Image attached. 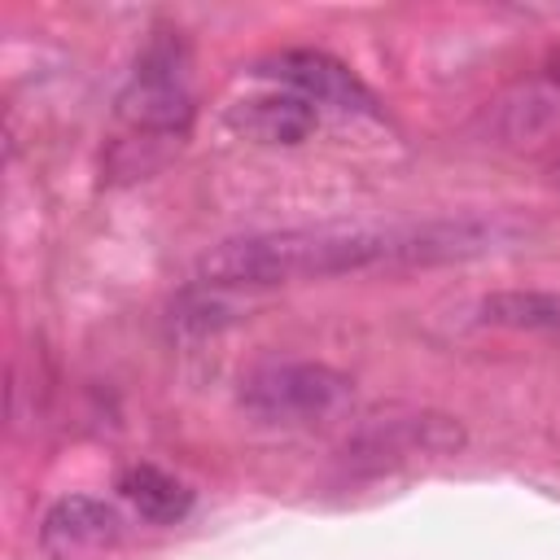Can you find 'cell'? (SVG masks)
Returning <instances> with one entry per match:
<instances>
[{
  "mask_svg": "<svg viewBox=\"0 0 560 560\" xmlns=\"http://www.w3.org/2000/svg\"><path fill=\"white\" fill-rule=\"evenodd\" d=\"M516 228L503 214H459L424 223H385V228H284L214 245L197 262V280L219 289H271L298 280H332L359 271H398V267H438L468 262L508 245Z\"/></svg>",
  "mask_w": 560,
  "mask_h": 560,
  "instance_id": "cell-1",
  "label": "cell"
},
{
  "mask_svg": "<svg viewBox=\"0 0 560 560\" xmlns=\"http://www.w3.org/2000/svg\"><path fill=\"white\" fill-rule=\"evenodd\" d=\"M350 376H341L328 363L311 359H276L258 363L254 372L241 376L236 402L258 420V424H324L350 407Z\"/></svg>",
  "mask_w": 560,
  "mask_h": 560,
  "instance_id": "cell-2",
  "label": "cell"
},
{
  "mask_svg": "<svg viewBox=\"0 0 560 560\" xmlns=\"http://www.w3.org/2000/svg\"><path fill=\"white\" fill-rule=\"evenodd\" d=\"M118 534H122L118 512H114L109 503L92 499V494H66V499H57V503L44 512V525H39L44 551H52V556H61V560L101 551V547L118 542Z\"/></svg>",
  "mask_w": 560,
  "mask_h": 560,
  "instance_id": "cell-6",
  "label": "cell"
},
{
  "mask_svg": "<svg viewBox=\"0 0 560 560\" xmlns=\"http://www.w3.org/2000/svg\"><path fill=\"white\" fill-rule=\"evenodd\" d=\"M228 293L232 289H219V284H206V280L184 289L171 302V332L175 337H206V332L228 328L236 319V302Z\"/></svg>",
  "mask_w": 560,
  "mask_h": 560,
  "instance_id": "cell-11",
  "label": "cell"
},
{
  "mask_svg": "<svg viewBox=\"0 0 560 560\" xmlns=\"http://www.w3.org/2000/svg\"><path fill=\"white\" fill-rule=\"evenodd\" d=\"M232 127L245 131L249 140L258 144H298L315 131L319 122V109L293 92H267V96H254V101H241L232 114Z\"/></svg>",
  "mask_w": 560,
  "mask_h": 560,
  "instance_id": "cell-7",
  "label": "cell"
},
{
  "mask_svg": "<svg viewBox=\"0 0 560 560\" xmlns=\"http://www.w3.org/2000/svg\"><path fill=\"white\" fill-rule=\"evenodd\" d=\"M262 79H276L284 92L311 101L315 109H337V114H376V96L368 92V83L337 57L319 52V48H284L271 52L254 66Z\"/></svg>",
  "mask_w": 560,
  "mask_h": 560,
  "instance_id": "cell-5",
  "label": "cell"
},
{
  "mask_svg": "<svg viewBox=\"0 0 560 560\" xmlns=\"http://www.w3.org/2000/svg\"><path fill=\"white\" fill-rule=\"evenodd\" d=\"M472 319L486 324V328L560 337V293H547V289H494V293L477 298Z\"/></svg>",
  "mask_w": 560,
  "mask_h": 560,
  "instance_id": "cell-8",
  "label": "cell"
},
{
  "mask_svg": "<svg viewBox=\"0 0 560 560\" xmlns=\"http://www.w3.org/2000/svg\"><path fill=\"white\" fill-rule=\"evenodd\" d=\"M118 490H122V499H127L144 521H153V525H175V521H184L188 508H192V490H188L179 477H171V472H162V468H153V464L127 468L122 481H118Z\"/></svg>",
  "mask_w": 560,
  "mask_h": 560,
  "instance_id": "cell-10",
  "label": "cell"
},
{
  "mask_svg": "<svg viewBox=\"0 0 560 560\" xmlns=\"http://www.w3.org/2000/svg\"><path fill=\"white\" fill-rule=\"evenodd\" d=\"M122 122L144 136H184L192 118L188 96V52L171 31H158L131 66V79L118 96Z\"/></svg>",
  "mask_w": 560,
  "mask_h": 560,
  "instance_id": "cell-4",
  "label": "cell"
},
{
  "mask_svg": "<svg viewBox=\"0 0 560 560\" xmlns=\"http://www.w3.org/2000/svg\"><path fill=\"white\" fill-rule=\"evenodd\" d=\"M560 118V83H521L486 109V127L503 140L538 136Z\"/></svg>",
  "mask_w": 560,
  "mask_h": 560,
  "instance_id": "cell-9",
  "label": "cell"
},
{
  "mask_svg": "<svg viewBox=\"0 0 560 560\" xmlns=\"http://www.w3.org/2000/svg\"><path fill=\"white\" fill-rule=\"evenodd\" d=\"M468 433L455 416L446 411H416V407H385L363 416L346 446H341V464L350 472H389L398 464H416V459H446L455 451H464Z\"/></svg>",
  "mask_w": 560,
  "mask_h": 560,
  "instance_id": "cell-3",
  "label": "cell"
},
{
  "mask_svg": "<svg viewBox=\"0 0 560 560\" xmlns=\"http://www.w3.org/2000/svg\"><path fill=\"white\" fill-rule=\"evenodd\" d=\"M547 175H551V184H560V149L547 158Z\"/></svg>",
  "mask_w": 560,
  "mask_h": 560,
  "instance_id": "cell-12",
  "label": "cell"
}]
</instances>
